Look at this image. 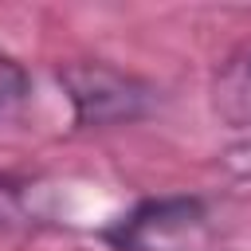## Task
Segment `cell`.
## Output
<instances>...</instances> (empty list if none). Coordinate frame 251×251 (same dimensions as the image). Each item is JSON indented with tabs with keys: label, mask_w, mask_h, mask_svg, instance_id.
<instances>
[{
	"label": "cell",
	"mask_w": 251,
	"mask_h": 251,
	"mask_svg": "<svg viewBox=\"0 0 251 251\" xmlns=\"http://www.w3.org/2000/svg\"><path fill=\"white\" fill-rule=\"evenodd\" d=\"M63 98L71 106V122L78 129H114L145 122L161 106V86L145 75L114 67L106 59H71L55 71Z\"/></svg>",
	"instance_id": "obj_1"
},
{
	"label": "cell",
	"mask_w": 251,
	"mask_h": 251,
	"mask_svg": "<svg viewBox=\"0 0 251 251\" xmlns=\"http://www.w3.org/2000/svg\"><path fill=\"white\" fill-rule=\"evenodd\" d=\"M208 200L196 192L141 196L110 220L98 239L110 251H200L208 239Z\"/></svg>",
	"instance_id": "obj_2"
},
{
	"label": "cell",
	"mask_w": 251,
	"mask_h": 251,
	"mask_svg": "<svg viewBox=\"0 0 251 251\" xmlns=\"http://www.w3.org/2000/svg\"><path fill=\"white\" fill-rule=\"evenodd\" d=\"M208 102L227 129L251 133V39H243L216 63L208 82Z\"/></svg>",
	"instance_id": "obj_3"
},
{
	"label": "cell",
	"mask_w": 251,
	"mask_h": 251,
	"mask_svg": "<svg viewBox=\"0 0 251 251\" xmlns=\"http://www.w3.org/2000/svg\"><path fill=\"white\" fill-rule=\"evenodd\" d=\"M39 227V212L31 204V184L24 176L0 173V235H27Z\"/></svg>",
	"instance_id": "obj_4"
},
{
	"label": "cell",
	"mask_w": 251,
	"mask_h": 251,
	"mask_svg": "<svg viewBox=\"0 0 251 251\" xmlns=\"http://www.w3.org/2000/svg\"><path fill=\"white\" fill-rule=\"evenodd\" d=\"M31 98V71L12 59V55H0V122H8L12 114H20Z\"/></svg>",
	"instance_id": "obj_5"
},
{
	"label": "cell",
	"mask_w": 251,
	"mask_h": 251,
	"mask_svg": "<svg viewBox=\"0 0 251 251\" xmlns=\"http://www.w3.org/2000/svg\"><path fill=\"white\" fill-rule=\"evenodd\" d=\"M220 161H224V169H227L231 176H239V180H251V133H247V137H239L235 145H227Z\"/></svg>",
	"instance_id": "obj_6"
}]
</instances>
